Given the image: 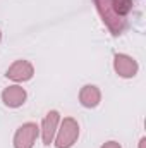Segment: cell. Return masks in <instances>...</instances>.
<instances>
[{"label": "cell", "mask_w": 146, "mask_h": 148, "mask_svg": "<svg viewBox=\"0 0 146 148\" xmlns=\"http://www.w3.org/2000/svg\"><path fill=\"white\" fill-rule=\"evenodd\" d=\"M96 7L113 35H120L126 28V16L132 9V0H95Z\"/></svg>", "instance_id": "1"}, {"label": "cell", "mask_w": 146, "mask_h": 148, "mask_svg": "<svg viewBox=\"0 0 146 148\" xmlns=\"http://www.w3.org/2000/svg\"><path fill=\"white\" fill-rule=\"evenodd\" d=\"M36 136H38L36 124H24L16 133V138H14L16 148H31L33 143H35V140H36Z\"/></svg>", "instance_id": "2"}, {"label": "cell", "mask_w": 146, "mask_h": 148, "mask_svg": "<svg viewBox=\"0 0 146 148\" xmlns=\"http://www.w3.org/2000/svg\"><path fill=\"white\" fill-rule=\"evenodd\" d=\"M77 138V124L72 119H65L60 127V134L57 138V147L59 148H69Z\"/></svg>", "instance_id": "3"}, {"label": "cell", "mask_w": 146, "mask_h": 148, "mask_svg": "<svg viewBox=\"0 0 146 148\" xmlns=\"http://www.w3.org/2000/svg\"><path fill=\"white\" fill-rule=\"evenodd\" d=\"M33 76V67L24 62V60H19L16 62L9 71H7V77L10 79H16V81H24V79H29Z\"/></svg>", "instance_id": "4"}, {"label": "cell", "mask_w": 146, "mask_h": 148, "mask_svg": "<svg viewBox=\"0 0 146 148\" xmlns=\"http://www.w3.org/2000/svg\"><path fill=\"white\" fill-rule=\"evenodd\" d=\"M2 98L5 102V105H9V107H19L26 98V91L19 86H10L2 93Z\"/></svg>", "instance_id": "5"}, {"label": "cell", "mask_w": 146, "mask_h": 148, "mask_svg": "<svg viewBox=\"0 0 146 148\" xmlns=\"http://www.w3.org/2000/svg\"><path fill=\"white\" fill-rule=\"evenodd\" d=\"M115 69H117V73L120 74V76L131 77V76L136 74L138 66H136V62H134L132 59H129V57H126V55H117V57H115Z\"/></svg>", "instance_id": "6"}, {"label": "cell", "mask_w": 146, "mask_h": 148, "mask_svg": "<svg viewBox=\"0 0 146 148\" xmlns=\"http://www.w3.org/2000/svg\"><path fill=\"white\" fill-rule=\"evenodd\" d=\"M57 121H59V114L55 110H52V112L46 114V117H45V121H43V141H45V145H50V143H52Z\"/></svg>", "instance_id": "7"}, {"label": "cell", "mask_w": 146, "mask_h": 148, "mask_svg": "<svg viewBox=\"0 0 146 148\" xmlns=\"http://www.w3.org/2000/svg\"><path fill=\"white\" fill-rule=\"evenodd\" d=\"M100 100V93L95 86H84L81 91V102L86 107H95Z\"/></svg>", "instance_id": "8"}, {"label": "cell", "mask_w": 146, "mask_h": 148, "mask_svg": "<svg viewBox=\"0 0 146 148\" xmlns=\"http://www.w3.org/2000/svg\"><path fill=\"white\" fill-rule=\"evenodd\" d=\"M103 148H120V147H119V143L110 141V143H105V147H103Z\"/></svg>", "instance_id": "9"}]
</instances>
